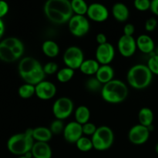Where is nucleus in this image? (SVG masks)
<instances>
[{
    "label": "nucleus",
    "instance_id": "1",
    "mask_svg": "<svg viewBox=\"0 0 158 158\" xmlns=\"http://www.w3.org/2000/svg\"><path fill=\"white\" fill-rule=\"evenodd\" d=\"M43 10L48 19L56 24L68 23L73 15L71 2L68 0H48Z\"/></svg>",
    "mask_w": 158,
    "mask_h": 158
},
{
    "label": "nucleus",
    "instance_id": "2",
    "mask_svg": "<svg viewBox=\"0 0 158 158\" xmlns=\"http://www.w3.org/2000/svg\"><path fill=\"white\" fill-rule=\"evenodd\" d=\"M19 73L28 84L36 86L46 77L43 66L33 57H25L19 64Z\"/></svg>",
    "mask_w": 158,
    "mask_h": 158
},
{
    "label": "nucleus",
    "instance_id": "3",
    "mask_svg": "<svg viewBox=\"0 0 158 158\" xmlns=\"http://www.w3.org/2000/svg\"><path fill=\"white\" fill-rule=\"evenodd\" d=\"M34 143L32 129H27L24 133L12 136L8 140L7 148L12 154L24 156L31 152Z\"/></svg>",
    "mask_w": 158,
    "mask_h": 158
},
{
    "label": "nucleus",
    "instance_id": "4",
    "mask_svg": "<svg viewBox=\"0 0 158 158\" xmlns=\"http://www.w3.org/2000/svg\"><path fill=\"white\" fill-rule=\"evenodd\" d=\"M153 73L148 66L137 64L131 67L127 75L128 83L132 88L136 89H143L148 87L151 83Z\"/></svg>",
    "mask_w": 158,
    "mask_h": 158
},
{
    "label": "nucleus",
    "instance_id": "5",
    "mask_svg": "<svg viewBox=\"0 0 158 158\" xmlns=\"http://www.w3.org/2000/svg\"><path fill=\"white\" fill-rule=\"evenodd\" d=\"M102 98L113 104L124 101L128 96V87L120 80H113L103 85L101 90Z\"/></svg>",
    "mask_w": 158,
    "mask_h": 158
},
{
    "label": "nucleus",
    "instance_id": "6",
    "mask_svg": "<svg viewBox=\"0 0 158 158\" xmlns=\"http://www.w3.org/2000/svg\"><path fill=\"white\" fill-rule=\"evenodd\" d=\"M93 146L97 151H103L110 149L114 141V134L107 126L97 127L95 134L91 137Z\"/></svg>",
    "mask_w": 158,
    "mask_h": 158
},
{
    "label": "nucleus",
    "instance_id": "7",
    "mask_svg": "<svg viewBox=\"0 0 158 158\" xmlns=\"http://www.w3.org/2000/svg\"><path fill=\"white\" fill-rule=\"evenodd\" d=\"M63 62L66 67L75 69H80L84 61V54L82 49L78 46H70L65 51L63 56Z\"/></svg>",
    "mask_w": 158,
    "mask_h": 158
},
{
    "label": "nucleus",
    "instance_id": "8",
    "mask_svg": "<svg viewBox=\"0 0 158 158\" xmlns=\"http://www.w3.org/2000/svg\"><path fill=\"white\" fill-rule=\"evenodd\" d=\"M73 102L69 97L58 98L52 106V114L57 120H63L68 118L73 111Z\"/></svg>",
    "mask_w": 158,
    "mask_h": 158
},
{
    "label": "nucleus",
    "instance_id": "9",
    "mask_svg": "<svg viewBox=\"0 0 158 158\" xmlns=\"http://www.w3.org/2000/svg\"><path fill=\"white\" fill-rule=\"evenodd\" d=\"M68 25L71 33L77 37L84 36L90 29L89 20L84 15H73L68 22Z\"/></svg>",
    "mask_w": 158,
    "mask_h": 158
},
{
    "label": "nucleus",
    "instance_id": "10",
    "mask_svg": "<svg viewBox=\"0 0 158 158\" xmlns=\"http://www.w3.org/2000/svg\"><path fill=\"white\" fill-rule=\"evenodd\" d=\"M150 130L141 124H137L131 128L128 133L129 140L135 145H141L146 143L150 137Z\"/></svg>",
    "mask_w": 158,
    "mask_h": 158
},
{
    "label": "nucleus",
    "instance_id": "11",
    "mask_svg": "<svg viewBox=\"0 0 158 158\" xmlns=\"http://www.w3.org/2000/svg\"><path fill=\"white\" fill-rule=\"evenodd\" d=\"M115 56V49L111 43L98 45L96 50V60L101 65H109Z\"/></svg>",
    "mask_w": 158,
    "mask_h": 158
},
{
    "label": "nucleus",
    "instance_id": "12",
    "mask_svg": "<svg viewBox=\"0 0 158 158\" xmlns=\"http://www.w3.org/2000/svg\"><path fill=\"white\" fill-rule=\"evenodd\" d=\"M63 134L66 142L69 143H76L83 137L82 125L76 121L69 122L65 126Z\"/></svg>",
    "mask_w": 158,
    "mask_h": 158
},
{
    "label": "nucleus",
    "instance_id": "13",
    "mask_svg": "<svg viewBox=\"0 0 158 158\" xmlns=\"http://www.w3.org/2000/svg\"><path fill=\"white\" fill-rule=\"evenodd\" d=\"M117 47L120 53L124 57H131L137 50V43L134 36L123 35L118 40Z\"/></svg>",
    "mask_w": 158,
    "mask_h": 158
},
{
    "label": "nucleus",
    "instance_id": "14",
    "mask_svg": "<svg viewBox=\"0 0 158 158\" xmlns=\"http://www.w3.org/2000/svg\"><path fill=\"white\" fill-rule=\"evenodd\" d=\"M86 15L93 21L102 23L108 19L109 11L104 5L100 3H92L88 6Z\"/></svg>",
    "mask_w": 158,
    "mask_h": 158
},
{
    "label": "nucleus",
    "instance_id": "15",
    "mask_svg": "<svg viewBox=\"0 0 158 158\" xmlns=\"http://www.w3.org/2000/svg\"><path fill=\"white\" fill-rule=\"evenodd\" d=\"M56 94V86L49 81H42L35 86V95L43 100H48L55 97Z\"/></svg>",
    "mask_w": 158,
    "mask_h": 158
},
{
    "label": "nucleus",
    "instance_id": "16",
    "mask_svg": "<svg viewBox=\"0 0 158 158\" xmlns=\"http://www.w3.org/2000/svg\"><path fill=\"white\" fill-rule=\"evenodd\" d=\"M31 154L34 158H51L52 152L48 143L35 142L31 150Z\"/></svg>",
    "mask_w": 158,
    "mask_h": 158
},
{
    "label": "nucleus",
    "instance_id": "17",
    "mask_svg": "<svg viewBox=\"0 0 158 158\" xmlns=\"http://www.w3.org/2000/svg\"><path fill=\"white\" fill-rule=\"evenodd\" d=\"M137 47L142 52L146 54L152 53L154 51V42L148 35L143 34L137 37L136 40Z\"/></svg>",
    "mask_w": 158,
    "mask_h": 158
},
{
    "label": "nucleus",
    "instance_id": "18",
    "mask_svg": "<svg viewBox=\"0 0 158 158\" xmlns=\"http://www.w3.org/2000/svg\"><path fill=\"white\" fill-rule=\"evenodd\" d=\"M95 77L103 85L114 80V70L110 65H101Z\"/></svg>",
    "mask_w": 158,
    "mask_h": 158
},
{
    "label": "nucleus",
    "instance_id": "19",
    "mask_svg": "<svg viewBox=\"0 0 158 158\" xmlns=\"http://www.w3.org/2000/svg\"><path fill=\"white\" fill-rule=\"evenodd\" d=\"M112 14L114 19L119 22H125L130 16V10L127 6L121 2H117L112 8Z\"/></svg>",
    "mask_w": 158,
    "mask_h": 158
},
{
    "label": "nucleus",
    "instance_id": "20",
    "mask_svg": "<svg viewBox=\"0 0 158 158\" xmlns=\"http://www.w3.org/2000/svg\"><path fill=\"white\" fill-rule=\"evenodd\" d=\"M32 137L36 142H49L52 137L50 129L45 127H38L32 129Z\"/></svg>",
    "mask_w": 158,
    "mask_h": 158
},
{
    "label": "nucleus",
    "instance_id": "21",
    "mask_svg": "<svg viewBox=\"0 0 158 158\" xmlns=\"http://www.w3.org/2000/svg\"><path fill=\"white\" fill-rule=\"evenodd\" d=\"M100 64L96 60L88 59L85 60L80 67V71L85 75L93 76L96 75L100 68Z\"/></svg>",
    "mask_w": 158,
    "mask_h": 158
},
{
    "label": "nucleus",
    "instance_id": "22",
    "mask_svg": "<svg viewBox=\"0 0 158 158\" xmlns=\"http://www.w3.org/2000/svg\"><path fill=\"white\" fill-rule=\"evenodd\" d=\"M154 117V113L148 107L141 108L138 113L139 123L146 127H150L152 126Z\"/></svg>",
    "mask_w": 158,
    "mask_h": 158
},
{
    "label": "nucleus",
    "instance_id": "23",
    "mask_svg": "<svg viewBox=\"0 0 158 158\" xmlns=\"http://www.w3.org/2000/svg\"><path fill=\"white\" fill-rule=\"evenodd\" d=\"M42 50L46 56L54 58L58 56L60 52V47L56 42L52 40H46L43 43Z\"/></svg>",
    "mask_w": 158,
    "mask_h": 158
},
{
    "label": "nucleus",
    "instance_id": "24",
    "mask_svg": "<svg viewBox=\"0 0 158 158\" xmlns=\"http://www.w3.org/2000/svg\"><path fill=\"white\" fill-rule=\"evenodd\" d=\"M90 117V111L89 108L86 106H80L77 107L75 111V119L76 122H77L80 124L83 125L85 123H88Z\"/></svg>",
    "mask_w": 158,
    "mask_h": 158
},
{
    "label": "nucleus",
    "instance_id": "25",
    "mask_svg": "<svg viewBox=\"0 0 158 158\" xmlns=\"http://www.w3.org/2000/svg\"><path fill=\"white\" fill-rule=\"evenodd\" d=\"M71 6L75 15H85L87 13L89 6L83 0H73L71 1Z\"/></svg>",
    "mask_w": 158,
    "mask_h": 158
},
{
    "label": "nucleus",
    "instance_id": "26",
    "mask_svg": "<svg viewBox=\"0 0 158 158\" xmlns=\"http://www.w3.org/2000/svg\"><path fill=\"white\" fill-rule=\"evenodd\" d=\"M0 60L6 63H12L17 59L10 48L0 43Z\"/></svg>",
    "mask_w": 158,
    "mask_h": 158
},
{
    "label": "nucleus",
    "instance_id": "27",
    "mask_svg": "<svg viewBox=\"0 0 158 158\" xmlns=\"http://www.w3.org/2000/svg\"><path fill=\"white\" fill-rule=\"evenodd\" d=\"M74 73L75 72H74L73 69H70V68H63V69H61L57 72L56 78L60 83H67L69 80H72L74 76Z\"/></svg>",
    "mask_w": 158,
    "mask_h": 158
},
{
    "label": "nucleus",
    "instance_id": "28",
    "mask_svg": "<svg viewBox=\"0 0 158 158\" xmlns=\"http://www.w3.org/2000/svg\"><path fill=\"white\" fill-rule=\"evenodd\" d=\"M18 93L19 97L22 98L29 99L35 94V86L25 83L19 88Z\"/></svg>",
    "mask_w": 158,
    "mask_h": 158
},
{
    "label": "nucleus",
    "instance_id": "29",
    "mask_svg": "<svg viewBox=\"0 0 158 158\" xmlns=\"http://www.w3.org/2000/svg\"><path fill=\"white\" fill-rule=\"evenodd\" d=\"M103 86V85L97 80L96 77H92L90 78H89L86 80V83H85V87H86V89L88 91L92 93H96L100 90L101 92Z\"/></svg>",
    "mask_w": 158,
    "mask_h": 158
},
{
    "label": "nucleus",
    "instance_id": "30",
    "mask_svg": "<svg viewBox=\"0 0 158 158\" xmlns=\"http://www.w3.org/2000/svg\"><path fill=\"white\" fill-rule=\"evenodd\" d=\"M76 146L82 152H87L94 148L92 140L83 136L76 143Z\"/></svg>",
    "mask_w": 158,
    "mask_h": 158
},
{
    "label": "nucleus",
    "instance_id": "31",
    "mask_svg": "<svg viewBox=\"0 0 158 158\" xmlns=\"http://www.w3.org/2000/svg\"><path fill=\"white\" fill-rule=\"evenodd\" d=\"M65 126L63 124V120H55L52 122L50 125V131L52 133V134H60L61 133H63Z\"/></svg>",
    "mask_w": 158,
    "mask_h": 158
},
{
    "label": "nucleus",
    "instance_id": "32",
    "mask_svg": "<svg viewBox=\"0 0 158 158\" xmlns=\"http://www.w3.org/2000/svg\"><path fill=\"white\" fill-rule=\"evenodd\" d=\"M148 67L153 74L158 75V56L154 54L151 56L148 62Z\"/></svg>",
    "mask_w": 158,
    "mask_h": 158
},
{
    "label": "nucleus",
    "instance_id": "33",
    "mask_svg": "<svg viewBox=\"0 0 158 158\" xmlns=\"http://www.w3.org/2000/svg\"><path fill=\"white\" fill-rule=\"evenodd\" d=\"M151 2L149 0H136L134 2V7L139 11H146L151 9Z\"/></svg>",
    "mask_w": 158,
    "mask_h": 158
},
{
    "label": "nucleus",
    "instance_id": "34",
    "mask_svg": "<svg viewBox=\"0 0 158 158\" xmlns=\"http://www.w3.org/2000/svg\"><path fill=\"white\" fill-rule=\"evenodd\" d=\"M82 127H83V134L87 136L94 135L97 129L96 125L94 123H90V122H88V123L82 125Z\"/></svg>",
    "mask_w": 158,
    "mask_h": 158
},
{
    "label": "nucleus",
    "instance_id": "35",
    "mask_svg": "<svg viewBox=\"0 0 158 158\" xmlns=\"http://www.w3.org/2000/svg\"><path fill=\"white\" fill-rule=\"evenodd\" d=\"M43 70L46 75H52L58 70V65L54 62H49L44 65Z\"/></svg>",
    "mask_w": 158,
    "mask_h": 158
},
{
    "label": "nucleus",
    "instance_id": "36",
    "mask_svg": "<svg viewBox=\"0 0 158 158\" xmlns=\"http://www.w3.org/2000/svg\"><path fill=\"white\" fill-rule=\"evenodd\" d=\"M157 26V21L154 18H150L145 23V29L148 32H152Z\"/></svg>",
    "mask_w": 158,
    "mask_h": 158
},
{
    "label": "nucleus",
    "instance_id": "37",
    "mask_svg": "<svg viewBox=\"0 0 158 158\" xmlns=\"http://www.w3.org/2000/svg\"><path fill=\"white\" fill-rule=\"evenodd\" d=\"M135 32V27L132 23H127L123 27V35L127 36H133Z\"/></svg>",
    "mask_w": 158,
    "mask_h": 158
},
{
    "label": "nucleus",
    "instance_id": "38",
    "mask_svg": "<svg viewBox=\"0 0 158 158\" xmlns=\"http://www.w3.org/2000/svg\"><path fill=\"white\" fill-rule=\"evenodd\" d=\"M9 11V6L4 1H0V19L6 15Z\"/></svg>",
    "mask_w": 158,
    "mask_h": 158
},
{
    "label": "nucleus",
    "instance_id": "39",
    "mask_svg": "<svg viewBox=\"0 0 158 158\" xmlns=\"http://www.w3.org/2000/svg\"><path fill=\"white\" fill-rule=\"evenodd\" d=\"M96 41L98 43V45H103L104 43H107V40H106V36L104 33H98L96 36Z\"/></svg>",
    "mask_w": 158,
    "mask_h": 158
},
{
    "label": "nucleus",
    "instance_id": "40",
    "mask_svg": "<svg viewBox=\"0 0 158 158\" xmlns=\"http://www.w3.org/2000/svg\"><path fill=\"white\" fill-rule=\"evenodd\" d=\"M151 10L153 13L158 15V0H154L151 2Z\"/></svg>",
    "mask_w": 158,
    "mask_h": 158
},
{
    "label": "nucleus",
    "instance_id": "41",
    "mask_svg": "<svg viewBox=\"0 0 158 158\" xmlns=\"http://www.w3.org/2000/svg\"><path fill=\"white\" fill-rule=\"evenodd\" d=\"M4 30H5L4 23H3L2 20L0 19V32H2V33H4Z\"/></svg>",
    "mask_w": 158,
    "mask_h": 158
},
{
    "label": "nucleus",
    "instance_id": "42",
    "mask_svg": "<svg viewBox=\"0 0 158 158\" xmlns=\"http://www.w3.org/2000/svg\"><path fill=\"white\" fill-rule=\"evenodd\" d=\"M154 54H155V55L158 56V47L157 48V49H156V50H155V52H154Z\"/></svg>",
    "mask_w": 158,
    "mask_h": 158
},
{
    "label": "nucleus",
    "instance_id": "43",
    "mask_svg": "<svg viewBox=\"0 0 158 158\" xmlns=\"http://www.w3.org/2000/svg\"><path fill=\"white\" fill-rule=\"evenodd\" d=\"M155 150H156V152L158 154V143L157 145H156V147H155Z\"/></svg>",
    "mask_w": 158,
    "mask_h": 158
},
{
    "label": "nucleus",
    "instance_id": "44",
    "mask_svg": "<svg viewBox=\"0 0 158 158\" xmlns=\"http://www.w3.org/2000/svg\"><path fill=\"white\" fill-rule=\"evenodd\" d=\"M19 158H29V157H27L26 156L24 155V156H21V157H19Z\"/></svg>",
    "mask_w": 158,
    "mask_h": 158
}]
</instances>
